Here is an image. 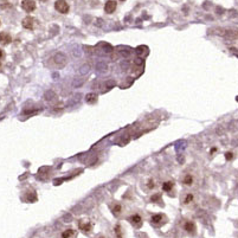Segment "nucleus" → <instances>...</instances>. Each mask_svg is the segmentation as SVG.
Instances as JSON below:
<instances>
[{"label": "nucleus", "instance_id": "nucleus-16", "mask_svg": "<svg viewBox=\"0 0 238 238\" xmlns=\"http://www.w3.org/2000/svg\"><path fill=\"white\" fill-rule=\"evenodd\" d=\"M45 97H46V100H49V101H51V100H53V99H56V94L52 91V90H50V91H47L46 94H45Z\"/></svg>", "mask_w": 238, "mask_h": 238}, {"label": "nucleus", "instance_id": "nucleus-22", "mask_svg": "<svg viewBox=\"0 0 238 238\" xmlns=\"http://www.w3.org/2000/svg\"><path fill=\"white\" fill-rule=\"evenodd\" d=\"M160 197H161L160 194H155V196H153V197L150 198V200H152V201L154 203V201H156V200H159V199H160Z\"/></svg>", "mask_w": 238, "mask_h": 238}, {"label": "nucleus", "instance_id": "nucleus-14", "mask_svg": "<svg viewBox=\"0 0 238 238\" xmlns=\"http://www.w3.org/2000/svg\"><path fill=\"white\" fill-rule=\"evenodd\" d=\"M173 186H174V183H173V181H167V183H165V184L163 185V190L166 191V192H168V191H171V190L173 188Z\"/></svg>", "mask_w": 238, "mask_h": 238}, {"label": "nucleus", "instance_id": "nucleus-20", "mask_svg": "<svg viewBox=\"0 0 238 238\" xmlns=\"http://www.w3.org/2000/svg\"><path fill=\"white\" fill-rule=\"evenodd\" d=\"M192 199H193V196H192V194H191V193H188V194H187V197H186V199H185V201H184V203H185V204H190V203H191V201H192Z\"/></svg>", "mask_w": 238, "mask_h": 238}, {"label": "nucleus", "instance_id": "nucleus-3", "mask_svg": "<svg viewBox=\"0 0 238 238\" xmlns=\"http://www.w3.org/2000/svg\"><path fill=\"white\" fill-rule=\"evenodd\" d=\"M22 7L25 12L27 13H31L36 10V3L35 0H24V1L22 3Z\"/></svg>", "mask_w": 238, "mask_h": 238}, {"label": "nucleus", "instance_id": "nucleus-27", "mask_svg": "<svg viewBox=\"0 0 238 238\" xmlns=\"http://www.w3.org/2000/svg\"><path fill=\"white\" fill-rule=\"evenodd\" d=\"M40 1H47V0H40Z\"/></svg>", "mask_w": 238, "mask_h": 238}, {"label": "nucleus", "instance_id": "nucleus-7", "mask_svg": "<svg viewBox=\"0 0 238 238\" xmlns=\"http://www.w3.org/2000/svg\"><path fill=\"white\" fill-rule=\"evenodd\" d=\"M130 221L135 227H141V225H142V219H141V217L139 214H134L130 218Z\"/></svg>", "mask_w": 238, "mask_h": 238}, {"label": "nucleus", "instance_id": "nucleus-26", "mask_svg": "<svg viewBox=\"0 0 238 238\" xmlns=\"http://www.w3.org/2000/svg\"><path fill=\"white\" fill-rule=\"evenodd\" d=\"M3 57H4V51H3L1 49H0V59H1Z\"/></svg>", "mask_w": 238, "mask_h": 238}, {"label": "nucleus", "instance_id": "nucleus-18", "mask_svg": "<svg viewBox=\"0 0 238 238\" xmlns=\"http://www.w3.org/2000/svg\"><path fill=\"white\" fill-rule=\"evenodd\" d=\"M113 212H114V214H115V216H119V214L121 213V206H120V205H115V207H114Z\"/></svg>", "mask_w": 238, "mask_h": 238}, {"label": "nucleus", "instance_id": "nucleus-21", "mask_svg": "<svg viewBox=\"0 0 238 238\" xmlns=\"http://www.w3.org/2000/svg\"><path fill=\"white\" fill-rule=\"evenodd\" d=\"M225 157H226V160H232L233 154L231 152H227V153H225Z\"/></svg>", "mask_w": 238, "mask_h": 238}, {"label": "nucleus", "instance_id": "nucleus-17", "mask_svg": "<svg viewBox=\"0 0 238 238\" xmlns=\"http://www.w3.org/2000/svg\"><path fill=\"white\" fill-rule=\"evenodd\" d=\"M79 70H81V71H79V72H81L82 75H84V73H88L89 72V70H90V66L89 65H83L81 69H79Z\"/></svg>", "mask_w": 238, "mask_h": 238}, {"label": "nucleus", "instance_id": "nucleus-13", "mask_svg": "<svg viewBox=\"0 0 238 238\" xmlns=\"http://www.w3.org/2000/svg\"><path fill=\"white\" fill-rule=\"evenodd\" d=\"M76 236V231H73V230H65L63 233H62V237L63 238H69V237H75Z\"/></svg>", "mask_w": 238, "mask_h": 238}, {"label": "nucleus", "instance_id": "nucleus-1", "mask_svg": "<svg viewBox=\"0 0 238 238\" xmlns=\"http://www.w3.org/2000/svg\"><path fill=\"white\" fill-rule=\"evenodd\" d=\"M50 60L53 63L55 68H58V69H60V68L65 66V64H66V62H68L66 56H65L64 53H62V52L56 53V55H55V56H53V57H52Z\"/></svg>", "mask_w": 238, "mask_h": 238}, {"label": "nucleus", "instance_id": "nucleus-11", "mask_svg": "<svg viewBox=\"0 0 238 238\" xmlns=\"http://www.w3.org/2000/svg\"><path fill=\"white\" fill-rule=\"evenodd\" d=\"M86 101H87V103H90V104L96 103V101H97V95H96V94H88V95L86 96Z\"/></svg>", "mask_w": 238, "mask_h": 238}, {"label": "nucleus", "instance_id": "nucleus-4", "mask_svg": "<svg viewBox=\"0 0 238 238\" xmlns=\"http://www.w3.org/2000/svg\"><path fill=\"white\" fill-rule=\"evenodd\" d=\"M116 7H117V3L115 1V0H108V1L106 3V5H104V11H106V13L111 14L113 12H115Z\"/></svg>", "mask_w": 238, "mask_h": 238}, {"label": "nucleus", "instance_id": "nucleus-5", "mask_svg": "<svg viewBox=\"0 0 238 238\" xmlns=\"http://www.w3.org/2000/svg\"><path fill=\"white\" fill-rule=\"evenodd\" d=\"M23 27L24 29H27V30H32L33 29V25H35V19L32 17H26L23 19V23H22Z\"/></svg>", "mask_w": 238, "mask_h": 238}, {"label": "nucleus", "instance_id": "nucleus-19", "mask_svg": "<svg viewBox=\"0 0 238 238\" xmlns=\"http://www.w3.org/2000/svg\"><path fill=\"white\" fill-rule=\"evenodd\" d=\"M83 83H84V79L79 78V81H77V79H76V81H73V87H79V86H82Z\"/></svg>", "mask_w": 238, "mask_h": 238}, {"label": "nucleus", "instance_id": "nucleus-29", "mask_svg": "<svg viewBox=\"0 0 238 238\" xmlns=\"http://www.w3.org/2000/svg\"><path fill=\"white\" fill-rule=\"evenodd\" d=\"M121 1H124V0H121Z\"/></svg>", "mask_w": 238, "mask_h": 238}, {"label": "nucleus", "instance_id": "nucleus-10", "mask_svg": "<svg viewBox=\"0 0 238 238\" xmlns=\"http://www.w3.org/2000/svg\"><path fill=\"white\" fill-rule=\"evenodd\" d=\"M150 221H152L153 225H156V226L160 225L163 223V216L161 214H155V216H153L150 218Z\"/></svg>", "mask_w": 238, "mask_h": 238}, {"label": "nucleus", "instance_id": "nucleus-25", "mask_svg": "<svg viewBox=\"0 0 238 238\" xmlns=\"http://www.w3.org/2000/svg\"><path fill=\"white\" fill-rule=\"evenodd\" d=\"M135 64H137V65H141V64H143V60H142L141 58H137V59L135 60Z\"/></svg>", "mask_w": 238, "mask_h": 238}, {"label": "nucleus", "instance_id": "nucleus-9", "mask_svg": "<svg viewBox=\"0 0 238 238\" xmlns=\"http://www.w3.org/2000/svg\"><path fill=\"white\" fill-rule=\"evenodd\" d=\"M78 226H79V229H81L82 231H84V232H89V231H91V224L90 223H87V221H79V224H78Z\"/></svg>", "mask_w": 238, "mask_h": 238}, {"label": "nucleus", "instance_id": "nucleus-12", "mask_svg": "<svg viewBox=\"0 0 238 238\" xmlns=\"http://www.w3.org/2000/svg\"><path fill=\"white\" fill-rule=\"evenodd\" d=\"M26 200L27 201H30V203H32V201H36L37 200V194H36V192L35 191H29L27 193H26Z\"/></svg>", "mask_w": 238, "mask_h": 238}, {"label": "nucleus", "instance_id": "nucleus-24", "mask_svg": "<svg viewBox=\"0 0 238 238\" xmlns=\"http://www.w3.org/2000/svg\"><path fill=\"white\" fill-rule=\"evenodd\" d=\"M115 84H116V83H115V81H109V82H108V83H107V86H108V87H109V88H111V87H114V86H115Z\"/></svg>", "mask_w": 238, "mask_h": 238}, {"label": "nucleus", "instance_id": "nucleus-8", "mask_svg": "<svg viewBox=\"0 0 238 238\" xmlns=\"http://www.w3.org/2000/svg\"><path fill=\"white\" fill-rule=\"evenodd\" d=\"M184 229H185V231H187L190 233H194L196 232V224L193 221H186L184 225Z\"/></svg>", "mask_w": 238, "mask_h": 238}, {"label": "nucleus", "instance_id": "nucleus-15", "mask_svg": "<svg viewBox=\"0 0 238 238\" xmlns=\"http://www.w3.org/2000/svg\"><path fill=\"white\" fill-rule=\"evenodd\" d=\"M192 183H193V178H192V175H191V174H186L185 178H184V184H185L186 186H191Z\"/></svg>", "mask_w": 238, "mask_h": 238}, {"label": "nucleus", "instance_id": "nucleus-6", "mask_svg": "<svg viewBox=\"0 0 238 238\" xmlns=\"http://www.w3.org/2000/svg\"><path fill=\"white\" fill-rule=\"evenodd\" d=\"M11 42H12V38L7 32H0V43H3L4 45H7Z\"/></svg>", "mask_w": 238, "mask_h": 238}, {"label": "nucleus", "instance_id": "nucleus-23", "mask_svg": "<svg viewBox=\"0 0 238 238\" xmlns=\"http://www.w3.org/2000/svg\"><path fill=\"white\" fill-rule=\"evenodd\" d=\"M147 186H148V188H154V186H155V185H154V181H153V180H149Z\"/></svg>", "mask_w": 238, "mask_h": 238}, {"label": "nucleus", "instance_id": "nucleus-2", "mask_svg": "<svg viewBox=\"0 0 238 238\" xmlns=\"http://www.w3.org/2000/svg\"><path fill=\"white\" fill-rule=\"evenodd\" d=\"M55 9L62 14H66L69 12V10H70L69 4L65 1V0H57V1L55 3Z\"/></svg>", "mask_w": 238, "mask_h": 238}, {"label": "nucleus", "instance_id": "nucleus-28", "mask_svg": "<svg viewBox=\"0 0 238 238\" xmlns=\"http://www.w3.org/2000/svg\"><path fill=\"white\" fill-rule=\"evenodd\" d=\"M237 101H238V96H237Z\"/></svg>", "mask_w": 238, "mask_h": 238}]
</instances>
